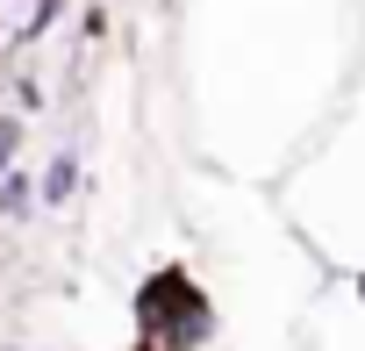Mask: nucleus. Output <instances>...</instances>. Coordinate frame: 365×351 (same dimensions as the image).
Segmentation results:
<instances>
[{
	"label": "nucleus",
	"instance_id": "f257e3e1",
	"mask_svg": "<svg viewBox=\"0 0 365 351\" xmlns=\"http://www.w3.org/2000/svg\"><path fill=\"white\" fill-rule=\"evenodd\" d=\"M136 315H143V344H158V351H201L215 330V308L201 301V287L187 273H150L136 294Z\"/></svg>",
	"mask_w": 365,
	"mask_h": 351
},
{
	"label": "nucleus",
	"instance_id": "f03ea898",
	"mask_svg": "<svg viewBox=\"0 0 365 351\" xmlns=\"http://www.w3.org/2000/svg\"><path fill=\"white\" fill-rule=\"evenodd\" d=\"M72 187H79V158H72V151H58V158H51V172H43V201H65Z\"/></svg>",
	"mask_w": 365,
	"mask_h": 351
},
{
	"label": "nucleus",
	"instance_id": "7ed1b4c3",
	"mask_svg": "<svg viewBox=\"0 0 365 351\" xmlns=\"http://www.w3.org/2000/svg\"><path fill=\"white\" fill-rule=\"evenodd\" d=\"M22 208H29V180L8 172V180H0V215H22Z\"/></svg>",
	"mask_w": 365,
	"mask_h": 351
},
{
	"label": "nucleus",
	"instance_id": "20e7f679",
	"mask_svg": "<svg viewBox=\"0 0 365 351\" xmlns=\"http://www.w3.org/2000/svg\"><path fill=\"white\" fill-rule=\"evenodd\" d=\"M15 143H22V122H15V115H0V172L15 165Z\"/></svg>",
	"mask_w": 365,
	"mask_h": 351
},
{
	"label": "nucleus",
	"instance_id": "39448f33",
	"mask_svg": "<svg viewBox=\"0 0 365 351\" xmlns=\"http://www.w3.org/2000/svg\"><path fill=\"white\" fill-rule=\"evenodd\" d=\"M358 287H365V280H358Z\"/></svg>",
	"mask_w": 365,
	"mask_h": 351
}]
</instances>
